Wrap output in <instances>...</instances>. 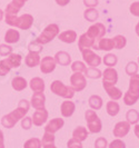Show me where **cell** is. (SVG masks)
<instances>
[{
    "mask_svg": "<svg viewBox=\"0 0 139 148\" xmlns=\"http://www.w3.org/2000/svg\"><path fill=\"white\" fill-rule=\"evenodd\" d=\"M29 107L30 104L28 103V100L21 99L15 110L1 118V125L6 128H12L18 123L19 119H22L25 117V115L29 110Z\"/></svg>",
    "mask_w": 139,
    "mask_h": 148,
    "instance_id": "1",
    "label": "cell"
},
{
    "mask_svg": "<svg viewBox=\"0 0 139 148\" xmlns=\"http://www.w3.org/2000/svg\"><path fill=\"white\" fill-rule=\"evenodd\" d=\"M139 99V75H132L129 79V88L124 96V103L127 106L135 105Z\"/></svg>",
    "mask_w": 139,
    "mask_h": 148,
    "instance_id": "2",
    "label": "cell"
},
{
    "mask_svg": "<svg viewBox=\"0 0 139 148\" xmlns=\"http://www.w3.org/2000/svg\"><path fill=\"white\" fill-rule=\"evenodd\" d=\"M50 89H51V91L55 95L62 97V98H66V99H71L73 95H75V90L71 87L66 86L64 82H60V80L52 82L51 85H50Z\"/></svg>",
    "mask_w": 139,
    "mask_h": 148,
    "instance_id": "3",
    "label": "cell"
},
{
    "mask_svg": "<svg viewBox=\"0 0 139 148\" xmlns=\"http://www.w3.org/2000/svg\"><path fill=\"white\" fill-rule=\"evenodd\" d=\"M85 118H86V121H87L89 133L98 134L101 132L103 124H101V120L98 117V115L95 112V110H86Z\"/></svg>",
    "mask_w": 139,
    "mask_h": 148,
    "instance_id": "4",
    "label": "cell"
},
{
    "mask_svg": "<svg viewBox=\"0 0 139 148\" xmlns=\"http://www.w3.org/2000/svg\"><path fill=\"white\" fill-rule=\"evenodd\" d=\"M59 35V27L56 23H51L49 26H47L45 30L40 34V36L37 38V42L40 45H45L50 42L55 38Z\"/></svg>",
    "mask_w": 139,
    "mask_h": 148,
    "instance_id": "5",
    "label": "cell"
},
{
    "mask_svg": "<svg viewBox=\"0 0 139 148\" xmlns=\"http://www.w3.org/2000/svg\"><path fill=\"white\" fill-rule=\"evenodd\" d=\"M87 36L88 37H90L92 40H95L96 45L97 42L103 38V36L106 35V28H105V26H103V23H100V22H97V23H94L92 26H90L87 30ZM96 45L94 46V48L96 47Z\"/></svg>",
    "mask_w": 139,
    "mask_h": 148,
    "instance_id": "6",
    "label": "cell"
},
{
    "mask_svg": "<svg viewBox=\"0 0 139 148\" xmlns=\"http://www.w3.org/2000/svg\"><path fill=\"white\" fill-rule=\"evenodd\" d=\"M70 84H71V88L75 91H81L86 88L87 86V80L86 77L81 73H73L70 77Z\"/></svg>",
    "mask_w": 139,
    "mask_h": 148,
    "instance_id": "7",
    "label": "cell"
},
{
    "mask_svg": "<svg viewBox=\"0 0 139 148\" xmlns=\"http://www.w3.org/2000/svg\"><path fill=\"white\" fill-rule=\"evenodd\" d=\"M81 53H82L84 60H85V61L87 62V65H89L90 67H97L101 64V58H100V56L96 55L95 52L92 51L90 48L81 50Z\"/></svg>",
    "mask_w": 139,
    "mask_h": 148,
    "instance_id": "8",
    "label": "cell"
},
{
    "mask_svg": "<svg viewBox=\"0 0 139 148\" xmlns=\"http://www.w3.org/2000/svg\"><path fill=\"white\" fill-rule=\"evenodd\" d=\"M103 76V86H115L118 82V73L115 68H107Z\"/></svg>",
    "mask_w": 139,
    "mask_h": 148,
    "instance_id": "9",
    "label": "cell"
},
{
    "mask_svg": "<svg viewBox=\"0 0 139 148\" xmlns=\"http://www.w3.org/2000/svg\"><path fill=\"white\" fill-rule=\"evenodd\" d=\"M40 70L42 74H50L55 70L56 68V61L53 57L50 56H46L40 60Z\"/></svg>",
    "mask_w": 139,
    "mask_h": 148,
    "instance_id": "10",
    "label": "cell"
},
{
    "mask_svg": "<svg viewBox=\"0 0 139 148\" xmlns=\"http://www.w3.org/2000/svg\"><path fill=\"white\" fill-rule=\"evenodd\" d=\"M48 119V111L46 110V108H40V109H37L32 117H31V120H32V124L35 126H42L47 121Z\"/></svg>",
    "mask_w": 139,
    "mask_h": 148,
    "instance_id": "11",
    "label": "cell"
},
{
    "mask_svg": "<svg viewBox=\"0 0 139 148\" xmlns=\"http://www.w3.org/2000/svg\"><path fill=\"white\" fill-rule=\"evenodd\" d=\"M129 130H130V124L128 121H119L116 124L112 133H114L115 137L121 138V137H125L127 134L129 133Z\"/></svg>",
    "mask_w": 139,
    "mask_h": 148,
    "instance_id": "12",
    "label": "cell"
},
{
    "mask_svg": "<svg viewBox=\"0 0 139 148\" xmlns=\"http://www.w3.org/2000/svg\"><path fill=\"white\" fill-rule=\"evenodd\" d=\"M34 23V17L29 14H25L21 17L17 18V21H16V27L20 28L23 30H28L32 26Z\"/></svg>",
    "mask_w": 139,
    "mask_h": 148,
    "instance_id": "13",
    "label": "cell"
},
{
    "mask_svg": "<svg viewBox=\"0 0 139 148\" xmlns=\"http://www.w3.org/2000/svg\"><path fill=\"white\" fill-rule=\"evenodd\" d=\"M64 125H65L64 119L53 118L47 124V126H46V128H45V132H46V133L55 134L56 132H58L59 129H61V128L64 127Z\"/></svg>",
    "mask_w": 139,
    "mask_h": 148,
    "instance_id": "14",
    "label": "cell"
},
{
    "mask_svg": "<svg viewBox=\"0 0 139 148\" xmlns=\"http://www.w3.org/2000/svg\"><path fill=\"white\" fill-rule=\"evenodd\" d=\"M23 5H25V1L23 0H12L7 7H6V14L17 16V14L19 12V10L23 7Z\"/></svg>",
    "mask_w": 139,
    "mask_h": 148,
    "instance_id": "15",
    "label": "cell"
},
{
    "mask_svg": "<svg viewBox=\"0 0 139 148\" xmlns=\"http://www.w3.org/2000/svg\"><path fill=\"white\" fill-rule=\"evenodd\" d=\"M75 110H76V105H75V103L69 101V100L64 101L61 104V106H60V111H61L62 117H70V116H73Z\"/></svg>",
    "mask_w": 139,
    "mask_h": 148,
    "instance_id": "16",
    "label": "cell"
},
{
    "mask_svg": "<svg viewBox=\"0 0 139 148\" xmlns=\"http://www.w3.org/2000/svg\"><path fill=\"white\" fill-rule=\"evenodd\" d=\"M45 101H46V97L44 92H35L31 97V106L36 109L45 108Z\"/></svg>",
    "mask_w": 139,
    "mask_h": 148,
    "instance_id": "17",
    "label": "cell"
},
{
    "mask_svg": "<svg viewBox=\"0 0 139 148\" xmlns=\"http://www.w3.org/2000/svg\"><path fill=\"white\" fill-rule=\"evenodd\" d=\"M96 45L95 40H92L90 37H88L87 34H82L80 37H79V40H78V48L79 50H84V49H87V48H94V46Z\"/></svg>",
    "mask_w": 139,
    "mask_h": 148,
    "instance_id": "18",
    "label": "cell"
},
{
    "mask_svg": "<svg viewBox=\"0 0 139 148\" xmlns=\"http://www.w3.org/2000/svg\"><path fill=\"white\" fill-rule=\"evenodd\" d=\"M58 38H59V40L62 41V42L73 44V42L76 41V39H77V34H76V31H73V30H66V31L59 34Z\"/></svg>",
    "mask_w": 139,
    "mask_h": 148,
    "instance_id": "19",
    "label": "cell"
},
{
    "mask_svg": "<svg viewBox=\"0 0 139 148\" xmlns=\"http://www.w3.org/2000/svg\"><path fill=\"white\" fill-rule=\"evenodd\" d=\"M95 49L97 50H106V51H110L111 49H114V42L111 38H101L97 45H96Z\"/></svg>",
    "mask_w": 139,
    "mask_h": 148,
    "instance_id": "20",
    "label": "cell"
},
{
    "mask_svg": "<svg viewBox=\"0 0 139 148\" xmlns=\"http://www.w3.org/2000/svg\"><path fill=\"white\" fill-rule=\"evenodd\" d=\"M55 61H56V64H59L60 66H68L71 62V57L68 52L59 51L55 56Z\"/></svg>",
    "mask_w": 139,
    "mask_h": 148,
    "instance_id": "21",
    "label": "cell"
},
{
    "mask_svg": "<svg viewBox=\"0 0 139 148\" xmlns=\"http://www.w3.org/2000/svg\"><path fill=\"white\" fill-rule=\"evenodd\" d=\"M106 92L108 94V96L111 98V100H119L123 97V92L120 89H118L116 86H105L103 87Z\"/></svg>",
    "mask_w": 139,
    "mask_h": 148,
    "instance_id": "22",
    "label": "cell"
},
{
    "mask_svg": "<svg viewBox=\"0 0 139 148\" xmlns=\"http://www.w3.org/2000/svg\"><path fill=\"white\" fill-rule=\"evenodd\" d=\"M30 88L34 90V92H44L45 82L39 77H35L30 82Z\"/></svg>",
    "mask_w": 139,
    "mask_h": 148,
    "instance_id": "23",
    "label": "cell"
},
{
    "mask_svg": "<svg viewBox=\"0 0 139 148\" xmlns=\"http://www.w3.org/2000/svg\"><path fill=\"white\" fill-rule=\"evenodd\" d=\"M41 146L42 148H57L55 145V135L45 132L42 140H41Z\"/></svg>",
    "mask_w": 139,
    "mask_h": 148,
    "instance_id": "24",
    "label": "cell"
},
{
    "mask_svg": "<svg viewBox=\"0 0 139 148\" xmlns=\"http://www.w3.org/2000/svg\"><path fill=\"white\" fill-rule=\"evenodd\" d=\"M6 60V62L8 64V66L11 68H18L21 65V56L18 53H10V56L8 57Z\"/></svg>",
    "mask_w": 139,
    "mask_h": 148,
    "instance_id": "25",
    "label": "cell"
},
{
    "mask_svg": "<svg viewBox=\"0 0 139 148\" xmlns=\"http://www.w3.org/2000/svg\"><path fill=\"white\" fill-rule=\"evenodd\" d=\"M25 62L28 67H36L39 65L40 62V57H39V53L37 52H30L27 55L26 59H25Z\"/></svg>",
    "mask_w": 139,
    "mask_h": 148,
    "instance_id": "26",
    "label": "cell"
},
{
    "mask_svg": "<svg viewBox=\"0 0 139 148\" xmlns=\"http://www.w3.org/2000/svg\"><path fill=\"white\" fill-rule=\"evenodd\" d=\"M73 137L82 143L84 140H86V139H87V137H88L87 129H86L84 126L76 127V129L73 130Z\"/></svg>",
    "mask_w": 139,
    "mask_h": 148,
    "instance_id": "27",
    "label": "cell"
},
{
    "mask_svg": "<svg viewBox=\"0 0 139 148\" xmlns=\"http://www.w3.org/2000/svg\"><path fill=\"white\" fill-rule=\"evenodd\" d=\"M19 38H20V35H19L18 30L16 29L7 30V32L5 35V40L8 44H16V42H18Z\"/></svg>",
    "mask_w": 139,
    "mask_h": 148,
    "instance_id": "28",
    "label": "cell"
},
{
    "mask_svg": "<svg viewBox=\"0 0 139 148\" xmlns=\"http://www.w3.org/2000/svg\"><path fill=\"white\" fill-rule=\"evenodd\" d=\"M106 109H107L108 115L111 116V117H114V116H117L118 115V112L120 110V106H119V104H118L117 101L110 100L106 105Z\"/></svg>",
    "mask_w": 139,
    "mask_h": 148,
    "instance_id": "29",
    "label": "cell"
},
{
    "mask_svg": "<svg viewBox=\"0 0 139 148\" xmlns=\"http://www.w3.org/2000/svg\"><path fill=\"white\" fill-rule=\"evenodd\" d=\"M11 85H12V88L15 89V90H17V91H22L23 89L27 87V82H26L25 78L18 76V77H15L12 79Z\"/></svg>",
    "mask_w": 139,
    "mask_h": 148,
    "instance_id": "30",
    "label": "cell"
},
{
    "mask_svg": "<svg viewBox=\"0 0 139 148\" xmlns=\"http://www.w3.org/2000/svg\"><path fill=\"white\" fill-rule=\"evenodd\" d=\"M89 106L91 109H95L98 110L103 107V99L101 97L98 96V95H92V96L89 98Z\"/></svg>",
    "mask_w": 139,
    "mask_h": 148,
    "instance_id": "31",
    "label": "cell"
},
{
    "mask_svg": "<svg viewBox=\"0 0 139 148\" xmlns=\"http://www.w3.org/2000/svg\"><path fill=\"white\" fill-rule=\"evenodd\" d=\"M84 17H85V19H86L87 21L94 22L98 19L99 12L96 10L95 8H88V9L85 10V12H84Z\"/></svg>",
    "mask_w": 139,
    "mask_h": 148,
    "instance_id": "32",
    "label": "cell"
},
{
    "mask_svg": "<svg viewBox=\"0 0 139 148\" xmlns=\"http://www.w3.org/2000/svg\"><path fill=\"white\" fill-rule=\"evenodd\" d=\"M126 119L130 125H136L139 121V112L136 109H130L126 114Z\"/></svg>",
    "mask_w": 139,
    "mask_h": 148,
    "instance_id": "33",
    "label": "cell"
},
{
    "mask_svg": "<svg viewBox=\"0 0 139 148\" xmlns=\"http://www.w3.org/2000/svg\"><path fill=\"white\" fill-rule=\"evenodd\" d=\"M112 39V42H114V48L115 49H123L125 48V46L127 44V39L125 36L121 35H117L116 37L111 38Z\"/></svg>",
    "mask_w": 139,
    "mask_h": 148,
    "instance_id": "34",
    "label": "cell"
},
{
    "mask_svg": "<svg viewBox=\"0 0 139 148\" xmlns=\"http://www.w3.org/2000/svg\"><path fill=\"white\" fill-rule=\"evenodd\" d=\"M85 74L88 78H91V79H98L101 77V71L99 69H97L96 67H89L86 69Z\"/></svg>",
    "mask_w": 139,
    "mask_h": 148,
    "instance_id": "35",
    "label": "cell"
},
{
    "mask_svg": "<svg viewBox=\"0 0 139 148\" xmlns=\"http://www.w3.org/2000/svg\"><path fill=\"white\" fill-rule=\"evenodd\" d=\"M117 61H118L117 56L114 55V53H108V55H106L103 57V64L106 66H108L109 68H112L114 66H116L117 65Z\"/></svg>",
    "mask_w": 139,
    "mask_h": 148,
    "instance_id": "36",
    "label": "cell"
},
{
    "mask_svg": "<svg viewBox=\"0 0 139 148\" xmlns=\"http://www.w3.org/2000/svg\"><path fill=\"white\" fill-rule=\"evenodd\" d=\"M23 148H41V140L38 138H30L25 143Z\"/></svg>",
    "mask_w": 139,
    "mask_h": 148,
    "instance_id": "37",
    "label": "cell"
},
{
    "mask_svg": "<svg viewBox=\"0 0 139 148\" xmlns=\"http://www.w3.org/2000/svg\"><path fill=\"white\" fill-rule=\"evenodd\" d=\"M138 71V65L135 62V61H130L127 64L126 66V73L129 76H132V75H136Z\"/></svg>",
    "mask_w": 139,
    "mask_h": 148,
    "instance_id": "38",
    "label": "cell"
},
{
    "mask_svg": "<svg viewBox=\"0 0 139 148\" xmlns=\"http://www.w3.org/2000/svg\"><path fill=\"white\" fill-rule=\"evenodd\" d=\"M71 69H73V73H85L86 71V66L84 62L81 61H75L71 64Z\"/></svg>",
    "mask_w": 139,
    "mask_h": 148,
    "instance_id": "39",
    "label": "cell"
},
{
    "mask_svg": "<svg viewBox=\"0 0 139 148\" xmlns=\"http://www.w3.org/2000/svg\"><path fill=\"white\" fill-rule=\"evenodd\" d=\"M28 49H29L30 52H39L42 50V45L38 44L37 41H34V42H30L29 46H28Z\"/></svg>",
    "mask_w": 139,
    "mask_h": 148,
    "instance_id": "40",
    "label": "cell"
},
{
    "mask_svg": "<svg viewBox=\"0 0 139 148\" xmlns=\"http://www.w3.org/2000/svg\"><path fill=\"white\" fill-rule=\"evenodd\" d=\"M12 53V48L9 45H0V56H8Z\"/></svg>",
    "mask_w": 139,
    "mask_h": 148,
    "instance_id": "41",
    "label": "cell"
},
{
    "mask_svg": "<svg viewBox=\"0 0 139 148\" xmlns=\"http://www.w3.org/2000/svg\"><path fill=\"white\" fill-rule=\"evenodd\" d=\"M10 71V67L8 66V64L6 62V60H1L0 61V76H5Z\"/></svg>",
    "mask_w": 139,
    "mask_h": 148,
    "instance_id": "42",
    "label": "cell"
},
{
    "mask_svg": "<svg viewBox=\"0 0 139 148\" xmlns=\"http://www.w3.org/2000/svg\"><path fill=\"white\" fill-rule=\"evenodd\" d=\"M108 147V141L103 137H99L95 141V148H107Z\"/></svg>",
    "mask_w": 139,
    "mask_h": 148,
    "instance_id": "43",
    "label": "cell"
},
{
    "mask_svg": "<svg viewBox=\"0 0 139 148\" xmlns=\"http://www.w3.org/2000/svg\"><path fill=\"white\" fill-rule=\"evenodd\" d=\"M67 147L68 148H82V144H81V141H79L78 139H76V138H71V139H69V141L67 143Z\"/></svg>",
    "mask_w": 139,
    "mask_h": 148,
    "instance_id": "44",
    "label": "cell"
},
{
    "mask_svg": "<svg viewBox=\"0 0 139 148\" xmlns=\"http://www.w3.org/2000/svg\"><path fill=\"white\" fill-rule=\"evenodd\" d=\"M108 147L109 148H126V144H125L121 139L118 138V139H115V140L111 141L109 145H108Z\"/></svg>",
    "mask_w": 139,
    "mask_h": 148,
    "instance_id": "45",
    "label": "cell"
},
{
    "mask_svg": "<svg viewBox=\"0 0 139 148\" xmlns=\"http://www.w3.org/2000/svg\"><path fill=\"white\" fill-rule=\"evenodd\" d=\"M129 10H130L131 15L136 16V17H139V1H136V2L131 3Z\"/></svg>",
    "mask_w": 139,
    "mask_h": 148,
    "instance_id": "46",
    "label": "cell"
},
{
    "mask_svg": "<svg viewBox=\"0 0 139 148\" xmlns=\"http://www.w3.org/2000/svg\"><path fill=\"white\" fill-rule=\"evenodd\" d=\"M32 125V120L30 117H23L21 120V127L23 129H30V127Z\"/></svg>",
    "mask_w": 139,
    "mask_h": 148,
    "instance_id": "47",
    "label": "cell"
},
{
    "mask_svg": "<svg viewBox=\"0 0 139 148\" xmlns=\"http://www.w3.org/2000/svg\"><path fill=\"white\" fill-rule=\"evenodd\" d=\"M84 5L88 8H94L98 5V0H84Z\"/></svg>",
    "mask_w": 139,
    "mask_h": 148,
    "instance_id": "48",
    "label": "cell"
},
{
    "mask_svg": "<svg viewBox=\"0 0 139 148\" xmlns=\"http://www.w3.org/2000/svg\"><path fill=\"white\" fill-rule=\"evenodd\" d=\"M56 2L58 3L59 6L64 7V6H66V5H68L70 2V0H56Z\"/></svg>",
    "mask_w": 139,
    "mask_h": 148,
    "instance_id": "49",
    "label": "cell"
},
{
    "mask_svg": "<svg viewBox=\"0 0 139 148\" xmlns=\"http://www.w3.org/2000/svg\"><path fill=\"white\" fill-rule=\"evenodd\" d=\"M134 132H135V135L139 138V124H136V125H135V129H134Z\"/></svg>",
    "mask_w": 139,
    "mask_h": 148,
    "instance_id": "50",
    "label": "cell"
},
{
    "mask_svg": "<svg viewBox=\"0 0 139 148\" xmlns=\"http://www.w3.org/2000/svg\"><path fill=\"white\" fill-rule=\"evenodd\" d=\"M135 30H136V34H137V36L139 37V22L136 25V28H135Z\"/></svg>",
    "mask_w": 139,
    "mask_h": 148,
    "instance_id": "51",
    "label": "cell"
},
{
    "mask_svg": "<svg viewBox=\"0 0 139 148\" xmlns=\"http://www.w3.org/2000/svg\"><path fill=\"white\" fill-rule=\"evenodd\" d=\"M0 143H3V133L0 130Z\"/></svg>",
    "mask_w": 139,
    "mask_h": 148,
    "instance_id": "52",
    "label": "cell"
},
{
    "mask_svg": "<svg viewBox=\"0 0 139 148\" xmlns=\"http://www.w3.org/2000/svg\"><path fill=\"white\" fill-rule=\"evenodd\" d=\"M2 18H3V12H2V10H0V21H1Z\"/></svg>",
    "mask_w": 139,
    "mask_h": 148,
    "instance_id": "53",
    "label": "cell"
},
{
    "mask_svg": "<svg viewBox=\"0 0 139 148\" xmlns=\"http://www.w3.org/2000/svg\"><path fill=\"white\" fill-rule=\"evenodd\" d=\"M0 148H5V144L3 143H0Z\"/></svg>",
    "mask_w": 139,
    "mask_h": 148,
    "instance_id": "54",
    "label": "cell"
},
{
    "mask_svg": "<svg viewBox=\"0 0 139 148\" xmlns=\"http://www.w3.org/2000/svg\"><path fill=\"white\" fill-rule=\"evenodd\" d=\"M138 64H139V57H138Z\"/></svg>",
    "mask_w": 139,
    "mask_h": 148,
    "instance_id": "55",
    "label": "cell"
},
{
    "mask_svg": "<svg viewBox=\"0 0 139 148\" xmlns=\"http://www.w3.org/2000/svg\"><path fill=\"white\" fill-rule=\"evenodd\" d=\"M23 1H27V0H23Z\"/></svg>",
    "mask_w": 139,
    "mask_h": 148,
    "instance_id": "56",
    "label": "cell"
}]
</instances>
